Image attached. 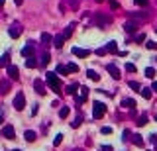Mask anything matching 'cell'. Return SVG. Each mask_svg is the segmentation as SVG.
Listing matches in <instances>:
<instances>
[{"label": "cell", "mask_w": 157, "mask_h": 151, "mask_svg": "<svg viewBox=\"0 0 157 151\" xmlns=\"http://www.w3.org/2000/svg\"><path fill=\"white\" fill-rule=\"evenodd\" d=\"M45 82H47V86L51 89L55 94H61V89H63V85H61V81H59V77H57L55 73H45Z\"/></svg>", "instance_id": "6da1fadb"}, {"label": "cell", "mask_w": 157, "mask_h": 151, "mask_svg": "<svg viewBox=\"0 0 157 151\" xmlns=\"http://www.w3.org/2000/svg\"><path fill=\"white\" fill-rule=\"evenodd\" d=\"M94 24H96L98 28H106L112 24V16H106V14H94Z\"/></svg>", "instance_id": "7a4b0ae2"}, {"label": "cell", "mask_w": 157, "mask_h": 151, "mask_svg": "<svg viewBox=\"0 0 157 151\" xmlns=\"http://www.w3.org/2000/svg\"><path fill=\"white\" fill-rule=\"evenodd\" d=\"M104 114H106V104H104V102H98V100H96V102H94V106H92V118H94V120H100Z\"/></svg>", "instance_id": "3957f363"}, {"label": "cell", "mask_w": 157, "mask_h": 151, "mask_svg": "<svg viewBox=\"0 0 157 151\" xmlns=\"http://www.w3.org/2000/svg\"><path fill=\"white\" fill-rule=\"evenodd\" d=\"M130 20H134V22L138 24H143L149 20V14L147 12H130Z\"/></svg>", "instance_id": "277c9868"}, {"label": "cell", "mask_w": 157, "mask_h": 151, "mask_svg": "<svg viewBox=\"0 0 157 151\" xmlns=\"http://www.w3.org/2000/svg\"><path fill=\"white\" fill-rule=\"evenodd\" d=\"M14 108H16V110H20V112L26 108V96H24L22 90H20L18 94H16V98H14Z\"/></svg>", "instance_id": "5b68a950"}, {"label": "cell", "mask_w": 157, "mask_h": 151, "mask_svg": "<svg viewBox=\"0 0 157 151\" xmlns=\"http://www.w3.org/2000/svg\"><path fill=\"white\" fill-rule=\"evenodd\" d=\"M2 137H6V139H16V132H14V128H12L10 124L2 128Z\"/></svg>", "instance_id": "8992f818"}, {"label": "cell", "mask_w": 157, "mask_h": 151, "mask_svg": "<svg viewBox=\"0 0 157 151\" xmlns=\"http://www.w3.org/2000/svg\"><path fill=\"white\" fill-rule=\"evenodd\" d=\"M8 77H10V81H18L20 79V69L16 65H8Z\"/></svg>", "instance_id": "52a82bcc"}, {"label": "cell", "mask_w": 157, "mask_h": 151, "mask_svg": "<svg viewBox=\"0 0 157 151\" xmlns=\"http://www.w3.org/2000/svg\"><path fill=\"white\" fill-rule=\"evenodd\" d=\"M138 28H139V24L134 22V20H128V22L124 24V30H126L128 33H135V32H138Z\"/></svg>", "instance_id": "ba28073f"}, {"label": "cell", "mask_w": 157, "mask_h": 151, "mask_svg": "<svg viewBox=\"0 0 157 151\" xmlns=\"http://www.w3.org/2000/svg\"><path fill=\"white\" fill-rule=\"evenodd\" d=\"M34 89H35V92H38L39 96H45V92H47V90H45V85L39 81V79H35V81H34Z\"/></svg>", "instance_id": "9c48e42d"}, {"label": "cell", "mask_w": 157, "mask_h": 151, "mask_svg": "<svg viewBox=\"0 0 157 151\" xmlns=\"http://www.w3.org/2000/svg\"><path fill=\"white\" fill-rule=\"evenodd\" d=\"M106 71H108V73L112 75L114 81H120V77H122V75H120V69H118L116 65H108V67H106Z\"/></svg>", "instance_id": "30bf717a"}, {"label": "cell", "mask_w": 157, "mask_h": 151, "mask_svg": "<svg viewBox=\"0 0 157 151\" xmlns=\"http://www.w3.org/2000/svg\"><path fill=\"white\" fill-rule=\"evenodd\" d=\"M22 26H18V24H16V26H12L10 28V30H8V33H10V37H14V39H16V37H20V35H22Z\"/></svg>", "instance_id": "8fae6325"}, {"label": "cell", "mask_w": 157, "mask_h": 151, "mask_svg": "<svg viewBox=\"0 0 157 151\" xmlns=\"http://www.w3.org/2000/svg\"><path fill=\"white\" fill-rule=\"evenodd\" d=\"M122 106L128 108V110H135V106H138V104H135L134 98H124V100H122Z\"/></svg>", "instance_id": "7c38bea8"}, {"label": "cell", "mask_w": 157, "mask_h": 151, "mask_svg": "<svg viewBox=\"0 0 157 151\" xmlns=\"http://www.w3.org/2000/svg\"><path fill=\"white\" fill-rule=\"evenodd\" d=\"M78 90H81V94H78L77 102H78V104H82V102H85L86 98H89V89H86V86H81V89H78Z\"/></svg>", "instance_id": "4fadbf2b"}, {"label": "cell", "mask_w": 157, "mask_h": 151, "mask_svg": "<svg viewBox=\"0 0 157 151\" xmlns=\"http://www.w3.org/2000/svg\"><path fill=\"white\" fill-rule=\"evenodd\" d=\"M51 33H47V32H43L41 33V45H43V47H49V45H51Z\"/></svg>", "instance_id": "5bb4252c"}, {"label": "cell", "mask_w": 157, "mask_h": 151, "mask_svg": "<svg viewBox=\"0 0 157 151\" xmlns=\"http://www.w3.org/2000/svg\"><path fill=\"white\" fill-rule=\"evenodd\" d=\"M10 86H12L10 81H0V94H8V92H10Z\"/></svg>", "instance_id": "9a60e30c"}, {"label": "cell", "mask_w": 157, "mask_h": 151, "mask_svg": "<svg viewBox=\"0 0 157 151\" xmlns=\"http://www.w3.org/2000/svg\"><path fill=\"white\" fill-rule=\"evenodd\" d=\"M73 55H77V57H89L90 51H89V49H81V47H73Z\"/></svg>", "instance_id": "2e32d148"}, {"label": "cell", "mask_w": 157, "mask_h": 151, "mask_svg": "<svg viewBox=\"0 0 157 151\" xmlns=\"http://www.w3.org/2000/svg\"><path fill=\"white\" fill-rule=\"evenodd\" d=\"M22 55L24 57H32V55H34V43H28L26 47H22Z\"/></svg>", "instance_id": "e0dca14e"}, {"label": "cell", "mask_w": 157, "mask_h": 151, "mask_svg": "<svg viewBox=\"0 0 157 151\" xmlns=\"http://www.w3.org/2000/svg\"><path fill=\"white\" fill-rule=\"evenodd\" d=\"M53 45H55L57 49H61V47L65 45V35H63V33H61V35H57L55 39H53Z\"/></svg>", "instance_id": "ac0fdd59"}, {"label": "cell", "mask_w": 157, "mask_h": 151, "mask_svg": "<svg viewBox=\"0 0 157 151\" xmlns=\"http://www.w3.org/2000/svg\"><path fill=\"white\" fill-rule=\"evenodd\" d=\"M65 2H67V6L71 8L73 12H77V10H78V6H81V0H65Z\"/></svg>", "instance_id": "d6986e66"}, {"label": "cell", "mask_w": 157, "mask_h": 151, "mask_svg": "<svg viewBox=\"0 0 157 151\" xmlns=\"http://www.w3.org/2000/svg\"><path fill=\"white\" fill-rule=\"evenodd\" d=\"M106 51H108V53H118L116 41H108V43H106Z\"/></svg>", "instance_id": "ffe728a7"}, {"label": "cell", "mask_w": 157, "mask_h": 151, "mask_svg": "<svg viewBox=\"0 0 157 151\" xmlns=\"http://www.w3.org/2000/svg\"><path fill=\"white\" fill-rule=\"evenodd\" d=\"M132 141H134V145H138V147H143V137L139 136V133L132 136Z\"/></svg>", "instance_id": "44dd1931"}, {"label": "cell", "mask_w": 157, "mask_h": 151, "mask_svg": "<svg viewBox=\"0 0 157 151\" xmlns=\"http://www.w3.org/2000/svg\"><path fill=\"white\" fill-rule=\"evenodd\" d=\"M86 77H89L90 81H100V75H98L96 71H92V69H89V71H86Z\"/></svg>", "instance_id": "7402d4cb"}, {"label": "cell", "mask_w": 157, "mask_h": 151, "mask_svg": "<svg viewBox=\"0 0 157 151\" xmlns=\"http://www.w3.org/2000/svg\"><path fill=\"white\" fill-rule=\"evenodd\" d=\"M73 30H75V22H71L67 28H65V32H63V35H65V39L67 37H71V33H73Z\"/></svg>", "instance_id": "603a6c76"}, {"label": "cell", "mask_w": 157, "mask_h": 151, "mask_svg": "<svg viewBox=\"0 0 157 151\" xmlns=\"http://www.w3.org/2000/svg\"><path fill=\"white\" fill-rule=\"evenodd\" d=\"M24 137H26V141H30V143H32V141H35V137H38V136H35V132L28 129V132L24 133Z\"/></svg>", "instance_id": "cb8c5ba5"}, {"label": "cell", "mask_w": 157, "mask_h": 151, "mask_svg": "<svg viewBox=\"0 0 157 151\" xmlns=\"http://www.w3.org/2000/svg\"><path fill=\"white\" fill-rule=\"evenodd\" d=\"M77 90H78V85H75V82H73V85L67 86V90H65V92H67V94H71V96H75Z\"/></svg>", "instance_id": "d4e9b609"}, {"label": "cell", "mask_w": 157, "mask_h": 151, "mask_svg": "<svg viewBox=\"0 0 157 151\" xmlns=\"http://www.w3.org/2000/svg\"><path fill=\"white\" fill-rule=\"evenodd\" d=\"M39 63L35 61V57H28V61H26V67L28 69H34V67H38Z\"/></svg>", "instance_id": "484cf974"}, {"label": "cell", "mask_w": 157, "mask_h": 151, "mask_svg": "<svg viewBox=\"0 0 157 151\" xmlns=\"http://www.w3.org/2000/svg\"><path fill=\"white\" fill-rule=\"evenodd\" d=\"M10 65V53H4L2 59H0V67H8Z\"/></svg>", "instance_id": "4316f807"}, {"label": "cell", "mask_w": 157, "mask_h": 151, "mask_svg": "<svg viewBox=\"0 0 157 151\" xmlns=\"http://www.w3.org/2000/svg\"><path fill=\"white\" fill-rule=\"evenodd\" d=\"M139 92H142V96H143L145 100L151 98V89H139Z\"/></svg>", "instance_id": "83f0119b"}, {"label": "cell", "mask_w": 157, "mask_h": 151, "mask_svg": "<svg viewBox=\"0 0 157 151\" xmlns=\"http://www.w3.org/2000/svg\"><path fill=\"white\" fill-rule=\"evenodd\" d=\"M69 114H71V110H69L67 106H65V108H61V110H59V118H67Z\"/></svg>", "instance_id": "f1b7e54d"}, {"label": "cell", "mask_w": 157, "mask_h": 151, "mask_svg": "<svg viewBox=\"0 0 157 151\" xmlns=\"http://www.w3.org/2000/svg\"><path fill=\"white\" fill-rule=\"evenodd\" d=\"M49 61H51V57H49V53H43V55H41V61H39V65H47Z\"/></svg>", "instance_id": "f546056e"}, {"label": "cell", "mask_w": 157, "mask_h": 151, "mask_svg": "<svg viewBox=\"0 0 157 151\" xmlns=\"http://www.w3.org/2000/svg\"><path fill=\"white\" fill-rule=\"evenodd\" d=\"M67 71L69 73H78V67L75 65V63H67Z\"/></svg>", "instance_id": "4dcf8cb0"}, {"label": "cell", "mask_w": 157, "mask_h": 151, "mask_svg": "<svg viewBox=\"0 0 157 151\" xmlns=\"http://www.w3.org/2000/svg\"><path fill=\"white\" fill-rule=\"evenodd\" d=\"M145 77L147 79H153L155 77V69H153V67H147V69H145Z\"/></svg>", "instance_id": "1f68e13d"}, {"label": "cell", "mask_w": 157, "mask_h": 151, "mask_svg": "<svg viewBox=\"0 0 157 151\" xmlns=\"http://www.w3.org/2000/svg\"><path fill=\"white\" fill-rule=\"evenodd\" d=\"M128 86H130L132 90H139V89H142V86H139V82H135V81H130V82H128Z\"/></svg>", "instance_id": "d6a6232c"}, {"label": "cell", "mask_w": 157, "mask_h": 151, "mask_svg": "<svg viewBox=\"0 0 157 151\" xmlns=\"http://www.w3.org/2000/svg\"><path fill=\"white\" fill-rule=\"evenodd\" d=\"M135 124H138V126H145V124H147V116H145V114H143V116H139Z\"/></svg>", "instance_id": "836d02e7"}, {"label": "cell", "mask_w": 157, "mask_h": 151, "mask_svg": "<svg viewBox=\"0 0 157 151\" xmlns=\"http://www.w3.org/2000/svg\"><path fill=\"white\" fill-rule=\"evenodd\" d=\"M81 124H82V116H77L75 122H71V126H73V128H78Z\"/></svg>", "instance_id": "e575fe53"}, {"label": "cell", "mask_w": 157, "mask_h": 151, "mask_svg": "<svg viewBox=\"0 0 157 151\" xmlns=\"http://www.w3.org/2000/svg\"><path fill=\"white\" fill-rule=\"evenodd\" d=\"M57 73H59V75H67V73H69V71H67V65H59V67H57Z\"/></svg>", "instance_id": "d590c367"}, {"label": "cell", "mask_w": 157, "mask_h": 151, "mask_svg": "<svg viewBox=\"0 0 157 151\" xmlns=\"http://www.w3.org/2000/svg\"><path fill=\"white\" fill-rule=\"evenodd\" d=\"M61 141H63V136L59 133V136H55V139H53V145L57 147V145H61Z\"/></svg>", "instance_id": "8d00e7d4"}, {"label": "cell", "mask_w": 157, "mask_h": 151, "mask_svg": "<svg viewBox=\"0 0 157 151\" xmlns=\"http://www.w3.org/2000/svg\"><path fill=\"white\" fill-rule=\"evenodd\" d=\"M135 4H138V6H142V8H145L147 4H149V0H134Z\"/></svg>", "instance_id": "74e56055"}, {"label": "cell", "mask_w": 157, "mask_h": 151, "mask_svg": "<svg viewBox=\"0 0 157 151\" xmlns=\"http://www.w3.org/2000/svg\"><path fill=\"white\" fill-rule=\"evenodd\" d=\"M126 71H128V73H135V65H134V63H128V65H126Z\"/></svg>", "instance_id": "f35d334b"}, {"label": "cell", "mask_w": 157, "mask_h": 151, "mask_svg": "<svg viewBox=\"0 0 157 151\" xmlns=\"http://www.w3.org/2000/svg\"><path fill=\"white\" fill-rule=\"evenodd\" d=\"M145 47H147V49H153V51H155V49H157V43H155V41H147Z\"/></svg>", "instance_id": "ab89813d"}, {"label": "cell", "mask_w": 157, "mask_h": 151, "mask_svg": "<svg viewBox=\"0 0 157 151\" xmlns=\"http://www.w3.org/2000/svg\"><path fill=\"white\" fill-rule=\"evenodd\" d=\"M100 132L104 133V136H108V133H112V128H110V126H104V128H102Z\"/></svg>", "instance_id": "60d3db41"}, {"label": "cell", "mask_w": 157, "mask_h": 151, "mask_svg": "<svg viewBox=\"0 0 157 151\" xmlns=\"http://www.w3.org/2000/svg\"><path fill=\"white\" fill-rule=\"evenodd\" d=\"M110 8H112V10H118V8H120V4L116 2V0H110Z\"/></svg>", "instance_id": "b9f144b4"}, {"label": "cell", "mask_w": 157, "mask_h": 151, "mask_svg": "<svg viewBox=\"0 0 157 151\" xmlns=\"http://www.w3.org/2000/svg\"><path fill=\"white\" fill-rule=\"evenodd\" d=\"M135 41H138V43L139 41H145V35H143V33H138V35H135Z\"/></svg>", "instance_id": "7bdbcfd3"}, {"label": "cell", "mask_w": 157, "mask_h": 151, "mask_svg": "<svg viewBox=\"0 0 157 151\" xmlns=\"http://www.w3.org/2000/svg\"><path fill=\"white\" fill-rule=\"evenodd\" d=\"M106 53H108V51H106V47H100V49H96V55H106Z\"/></svg>", "instance_id": "ee69618b"}, {"label": "cell", "mask_w": 157, "mask_h": 151, "mask_svg": "<svg viewBox=\"0 0 157 151\" xmlns=\"http://www.w3.org/2000/svg\"><path fill=\"white\" fill-rule=\"evenodd\" d=\"M122 139H124V141L132 139V137H130V132H128V129H124V137H122Z\"/></svg>", "instance_id": "f6af8a7d"}, {"label": "cell", "mask_w": 157, "mask_h": 151, "mask_svg": "<svg viewBox=\"0 0 157 151\" xmlns=\"http://www.w3.org/2000/svg\"><path fill=\"white\" fill-rule=\"evenodd\" d=\"M38 112H39V104H34V108H32V114H38Z\"/></svg>", "instance_id": "bcb514c9"}, {"label": "cell", "mask_w": 157, "mask_h": 151, "mask_svg": "<svg viewBox=\"0 0 157 151\" xmlns=\"http://www.w3.org/2000/svg\"><path fill=\"white\" fill-rule=\"evenodd\" d=\"M149 141H151V143H157V133H151V136H149Z\"/></svg>", "instance_id": "7dc6e473"}, {"label": "cell", "mask_w": 157, "mask_h": 151, "mask_svg": "<svg viewBox=\"0 0 157 151\" xmlns=\"http://www.w3.org/2000/svg\"><path fill=\"white\" fill-rule=\"evenodd\" d=\"M102 151H112V147L110 145H102Z\"/></svg>", "instance_id": "c3c4849f"}, {"label": "cell", "mask_w": 157, "mask_h": 151, "mask_svg": "<svg viewBox=\"0 0 157 151\" xmlns=\"http://www.w3.org/2000/svg\"><path fill=\"white\" fill-rule=\"evenodd\" d=\"M14 2H16V4H18V6H20V4H22V2H24V0H14Z\"/></svg>", "instance_id": "681fc988"}, {"label": "cell", "mask_w": 157, "mask_h": 151, "mask_svg": "<svg viewBox=\"0 0 157 151\" xmlns=\"http://www.w3.org/2000/svg\"><path fill=\"white\" fill-rule=\"evenodd\" d=\"M153 90H155V92H157V81H155V82H153Z\"/></svg>", "instance_id": "f907efd6"}, {"label": "cell", "mask_w": 157, "mask_h": 151, "mask_svg": "<svg viewBox=\"0 0 157 151\" xmlns=\"http://www.w3.org/2000/svg\"><path fill=\"white\" fill-rule=\"evenodd\" d=\"M0 8H4V0H0Z\"/></svg>", "instance_id": "816d5d0a"}, {"label": "cell", "mask_w": 157, "mask_h": 151, "mask_svg": "<svg viewBox=\"0 0 157 151\" xmlns=\"http://www.w3.org/2000/svg\"><path fill=\"white\" fill-rule=\"evenodd\" d=\"M2 122H4V118H2V116H0V126H2Z\"/></svg>", "instance_id": "f5cc1de1"}, {"label": "cell", "mask_w": 157, "mask_h": 151, "mask_svg": "<svg viewBox=\"0 0 157 151\" xmlns=\"http://www.w3.org/2000/svg\"><path fill=\"white\" fill-rule=\"evenodd\" d=\"M96 2H104V0H96Z\"/></svg>", "instance_id": "db71d44e"}, {"label": "cell", "mask_w": 157, "mask_h": 151, "mask_svg": "<svg viewBox=\"0 0 157 151\" xmlns=\"http://www.w3.org/2000/svg\"><path fill=\"white\" fill-rule=\"evenodd\" d=\"M14 151H22V149H14Z\"/></svg>", "instance_id": "11a10c76"}, {"label": "cell", "mask_w": 157, "mask_h": 151, "mask_svg": "<svg viewBox=\"0 0 157 151\" xmlns=\"http://www.w3.org/2000/svg\"><path fill=\"white\" fill-rule=\"evenodd\" d=\"M155 151H157V143H155Z\"/></svg>", "instance_id": "9f6ffc18"}, {"label": "cell", "mask_w": 157, "mask_h": 151, "mask_svg": "<svg viewBox=\"0 0 157 151\" xmlns=\"http://www.w3.org/2000/svg\"><path fill=\"white\" fill-rule=\"evenodd\" d=\"M155 122H157V116H155Z\"/></svg>", "instance_id": "6f0895ef"}, {"label": "cell", "mask_w": 157, "mask_h": 151, "mask_svg": "<svg viewBox=\"0 0 157 151\" xmlns=\"http://www.w3.org/2000/svg\"><path fill=\"white\" fill-rule=\"evenodd\" d=\"M155 33H157V30H155Z\"/></svg>", "instance_id": "680465c9"}]
</instances>
